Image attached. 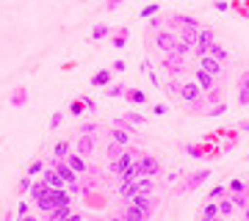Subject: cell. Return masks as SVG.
<instances>
[{"label": "cell", "mask_w": 249, "mask_h": 221, "mask_svg": "<svg viewBox=\"0 0 249 221\" xmlns=\"http://www.w3.org/2000/svg\"><path fill=\"white\" fill-rule=\"evenodd\" d=\"M247 191V183L244 180H230L227 183V194H244Z\"/></svg>", "instance_id": "cell-33"}, {"label": "cell", "mask_w": 249, "mask_h": 221, "mask_svg": "<svg viewBox=\"0 0 249 221\" xmlns=\"http://www.w3.org/2000/svg\"><path fill=\"white\" fill-rule=\"evenodd\" d=\"M160 69H166L169 72V78H183L186 75V58H180V55H175V53H166V55H160Z\"/></svg>", "instance_id": "cell-4"}, {"label": "cell", "mask_w": 249, "mask_h": 221, "mask_svg": "<svg viewBox=\"0 0 249 221\" xmlns=\"http://www.w3.org/2000/svg\"><path fill=\"white\" fill-rule=\"evenodd\" d=\"M238 105L241 108H249V72H241L238 78Z\"/></svg>", "instance_id": "cell-15"}, {"label": "cell", "mask_w": 249, "mask_h": 221, "mask_svg": "<svg viewBox=\"0 0 249 221\" xmlns=\"http://www.w3.org/2000/svg\"><path fill=\"white\" fill-rule=\"evenodd\" d=\"M42 180H45V183H47L50 188H67V183L61 180V174H58V171H55L53 166H47L45 171H42Z\"/></svg>", "instance_id": "cell-19"}, {"label": "cell", "mask_w": 249, "mask_h": 221, "mask_svg": "<svg viewBox=\"0 0 249 221\" xmlns=\"http://www.w3.org/2000/svg\"><path fill=\"white\" fill-rule=\"evenodd\" d=\"M139 191L152 196V191H155V180H152V177H139Z\"/></svg>", "instance_id": "cell-32"}, {"label": "cell", "mask_w": 249, "mask_h": 221, "mask_svg": "<svg viewBox=\"0 0 249 221\" xmlns=\"http://www.w3.org/2000/svg\"><path fill=\"white\" fill-rule=\"evenodd\" d=\"M31 186H34V180H31V177H19V183H17V194H28V191H31Z\"/></svg>", "instance_id": "cell-39"}, {"label": "cell", "mask_w": 249, "mask_h": 221, "mask_svg": "<svg viewBox=\"0 0 249 221\" xmlns=\"http://www.w3.org/2000/svg\"><path fill=\"white\" fill-rule=\"evenodd\" d=\"M175 42H178V31L163 28V31H158V34H152V47H155L160 55L172 53V50H175Z\"/></svg>", "instance_id": "cell-3"}, {"label": "cell", "mask_w": 249, "mask_h": 221, "mask_svg": "<svg viewBox=\"0 0 249 221\" xmlns=\"http://www.w3.org/2000/svg\"><path fill=\"white\" fill-rule=\"evenodd\" d=\"M127 42H130V31H127V28H119V31H114V36H111V44H114L116 50H119V47H127Z\"/></svg>", "instance_id": "cell-23"}, {"label": "cell", "mask_w": 249, "mask_h": 221, "mask_svg": "<svg viewBox=\"0 0 249 221\" xmlns=\"http://www.w3.org/2000/svg\"><path fill=\"white\" fill-rule=\"evenodd\" d=\"M244 221H249V204L244 207Z\"/></svg>", "instance_id": "cell-58"}, {"label": "cell", "mask_w": 249, "mask_h": 221, "mask_svg": "<svg viewBox=\"0 0 249 221\" xmlns=\"http://www.w3.org/2000/svg\"><path fill=\"white\" fill-rule=\"evenodd\" d=\"M124 100H127L130 105H147V94H144L142 88H127Z\"/></svg>", "instance_id": "cell-24"}, {"label": "cell", "mask_w": 249, "mask_h": 221, "mask_svg": "<svg viewBox=\"0 0 249 221\" xmlns=\"http://www.w3.org/2000/svg\"><path fill=\"white\" fill-rule=\"evenodd\" d=\"M183 150H186V155H191V158H196V160H208V158H216V155H211V150H208V147H205V144H186V147H183Z\"/></svg>", "instance_id": "cell-17"}, {"label": "cell", "mask_w": 249, "mask_h": 221, "mask_svg": "<svg viewBox=\"0 0 249 221\" xmlns=\"http://www.w3.org/2000/svg\"><path fill=\"white\" fill-rule=\"evenodd\" d=\"M194 80L199 83V88H202V91H211V88H219V80H216L213 75H211V72L199 69V67L194 69Z\"/></svg>", "instance_id": "cell-13"}, {"label": "cell", "mask_w": 249, "mask_h": 221, "mask_svg": "<svg viewBox=\"0 0 249 221\" xmlns=\"http://www.w3.org/2000/svg\"><path fill=\"white\" fill-rule=\"evenodd\" d=\"M127 88H130L127 83H111V86L106 88V94L111 100H116V97H124V94H127Z\"/></svg>", "instance_id": "cell-26"}, {"label": "cell", "mask_w": 249, "mask_h": 221, "mask_svg": "<svg viewBox=\"0 0 249 221\" xmlns=\"http://www.w3.org/2000/svg\"><path fill=\"white\" fill-rule=\"evenodd\" d=\"M94 150H97V136H78V141H75V152L78 155L89 158V155H94Z\"/></svg>", "instance_id": "cell-8"}, {"label": "cell", "mask_w": 249, "mask_h": 221, "mask_svg": "<svg viewBox=\"0 0 249 221\" xmlns=\"http://www.w3.org/2000/svg\"><path fill=\"white\" fill-rule=\"evenodd\" d=\"M216 42V31L213 28L202 25V31L196 34V47H194V55L196 58H202V55H208V50H211V44Z\"/></svg>", "instance_id": "cell-6"}, {"label": "cell", "mask_w": 249, "mask_h": 221, "mask_svg": "<svg viewBox=\"0 0 249 221\" xmlns=\"http://www.w3.org/2000/svg\"><path fill=\"white\" fill-rule=\"evenodd\" d=\"M108 141L119 144V147H133V133L119 130V127H111V133H108Z\"/></svg>", "instance_id": "cell-14"}, {"label": "cell", "mask_w": 249, "mask_h": 221, "mask_svg": "<svg viewBox=\"0 0 249 221\" xmlns=\"http://www.w3.org/2000/svg\"><path fill=\"white\" fill-rule=\"evenodd\" d=\"M216 216H219V204H216V202H205L199 221H205V219H216Z\"/></svg>", "instance_id": "cell-29"}, {"label": "cell", "mask_w": 249, "mask_h": 221, "mask_svg": "<svg viewBox=\"0 0 249 221\" xmlns=\"http://www.w3.org/2000/svg\"><path fill=\"white\" fill-rule=\"evenodd\" d=\"M70 114L72 116H83V114H86V105H83V100H72V102H70Z\"/></svg>", "instance_id": "cell-36"}, {"label": "cell", "mask_w": 249, "mask_h": 221, "mask_svg": "<svg viewBox=\"0 0 249 221\" xmlns=\"http://www.w3.org/2000/svg\"><path fill=\"white\" fill-rule=\"evenodd\" d=\"M211 174H213L211 169H196L194 174H188L186 180L180 183L178 191H183V194H191V191H196V188L202 186V183H208V180H211Z\"/></svg>", "instance_id": "cell-5"}, {"label": "cell", "mask_w": 249, "mask_h": 221, "mask_svg": "<svg viewBox=\"0 0 249 221\" xmlns=\"http://www.w3.org/2000/svg\"><path fill=\"white\" fill-rule=\"evenodd\" d=\"M61 122H64V111H55V114L50 116V130H58Z\"/></svg>", "instance_id": "cell-45"}, {"label": "cell", "mask_w": 249, "mask_h": 221, "mask_svg": "<svg viewBox=\"0 0 249 221\" xmlns=\"http://www.w3.org/2000/svg\"><path fill=\"white\" fill-rule=\"evenodd\" d=\"M166 94H169V97H178L180 94V80L178 78H169V83H166Z\"/></svg>", "instance_id": "cell-42"}, {"label": "cell", "mask_w": 249, "mask_h": 221, "mask_svg": "<svg viewBox=\"0 0 249 221\" xmlns=\"http://www.w3.org/2000/svg\"><path fill=\"white\" fill-rule=\"evenodd\" d=\"M222 196H227V186H216V188H211V194L205 196L208 202H216V199H222Z\"/></svg>", "instance_id": "cell-35"}, {"label": "cell", "mask_w": 249, "mask_h": 221, "mask_svg": "<svg viewBox=\"0 0 249 221\" xmlns=\"http://www.w3.org/2000/svg\"><path fill=\"white\" fill-rule=\"evenodd\" d=\"M28 213H31V210H28V202L22 199V202L17 204V219H22V216H28Z\"/></svg>", "instance_id": "cell-50"}, {"label": "cell", "mask_w": 249, "mask_h": 221, "mask_svg": "<svg viewBox=\"0 0 249 221\" xmlns=\"http://www.w3.org/2000/svg\"><path fill=\"white\" fill-rule=\"evenodd\" d=\"M108 221H127V219H124V216H122V213H116V216H114V219H108Z\"/></svg>", "instance_id": "cell-57"}, {"label": "cell", "mask_w": 249, "mask_h": 221, "mask_svg": "<svg viewBox=\"0 0 249 221\" xmlns=\"http://www.w3.org/2000/svg\"><path fill=\"white\" fill-rule=\"evenodd\" d=\"M3 221H17V213H9V210H6V216H3Z\"/></svg>", "instance_id": "cell-55"}, {"label": "cell", "mask_w": 249, "mask_h": 221, "mask_svg": "<svg viewBox=\"0 0 249 221\" xmlns=\"http://www.w3.org/2000/svg\"><path fill=\"white\" fill-rule=\"evenodd\" d=\"M114 127H119V130H127V133H133V130H136V127L127 122L124 116H116V119H114Z\"/></svg>", "instance_id": "cell-44"}, {"label": "cell", "mask_w": 249, "mask_h": 221, "mask_svg": "<svg viewBox=\"0 0 249 221\" xmlns=\"http://www.w3.org/2000/svg\"><path fill=\"white\" fill-rule=\"evenodd\" d=\"M199 69L211 72V75H213V78L219 80V78L224 75V72H227V67H224L222 61H216L213 55H202V58H199Z\"/></svg>", "instance_id": "cell-7"}, {"label": "cell", "mask_w": 249, "mask_h": 221, "mask_svg": "<svg viewBox=\"0 0 249 221\" xmlns=\"http://www.w3.org/2000/svg\"><path fill=\"white\" fill-rule=\"evenodd\" d=\"M124 150H127V147H119V144H114V141H111V144L106 147V152H108V158H111V160H114V158H119V155H122Z\"/></svg>", "instance_id": "cell-40"}, {"label": "cell", "mask_w": 249, "mask_h": 221, "mask_svg": "<svg viewBox=\"0 0 249 221\" xmlns=\"http://www.w3.org/2000/svg\"><path fill=\"white\" fill-rule=\"evenodd\" d=\"M144 152L142 150H136V147H127V150L119 155V158H114L111 163H108V177H119L124 171V169H130L136 163V160L142 158Z\"/></svg>", "instance_id": "cell-1"}, {"label": "cell", "mask_w": 249, "mask_h": 221, "mask_svg": "<svg viewBox=\"0 0 249 221\" xmlns=\"http://www.w3.org/2000/svg\"><path fill=\"white\" fill-rule=\"evenodd\" d=\"M64 160L70 163V169L75 171V174H80V177H86V174H89V169H91V166L86 163V158H83V155H78V152L72 155V152H70V155H67Z\"/></svg>", "instance_id": "cell-11"}, {"label": "cell", "mask_w": 249, "mask_h": 221, "mask_svg": "<svg viewBox=\"0 0 249 221\" xmlns=\"http://www.w3.org/2000/svg\"><path fill=\"white\" fill-rule=\"evenodd\" d=\"M150 34H158V31H163V28H166V19H160V17H152L150 19Z\"/></svg>", "instance_id": "cell-41"}, {"label": "cell", "mask_w": 249, "mask_h": 221, "mask_svg": "<svg viewBox=\"0 0 249 221\" xmlns=\"http://www.w3.org/2000/svg\"><path fill=\"white\" fill-rule=\"evenodd\" d=\"M9 102H11L14 108H25V105H28V88H25V86H17L14 91H11Z\"/></svg>", "instance_id": "cell-21"}, {"label": "cell", "mask_w": 249, "mask_h": 221, "mask_svg": "<svg viewBox=\"0 0 249 221\" xmlns=\"http://www.w3.org/2000/svg\"><path fill=\"white\" fill-rule=\"evenodd\" d=\"M247 191H249V180H247Z\"/></svg>", "instance_id": "cell-61"}, {"label": "cell", "mask_w": 249, "mask_h": 221, "mask_svg": "<svg viewBox=\"0 0 249 221\" xmlns=\"http://www.w3.org/2000/svg\"><path fill=\"white\" fill-rule=\"evenodd\" d=\"M45 169H47V163H45V160H34V163L28 166V177H39L42 171H45Z\"/></svg>", "instance_id": "cell-34"}, {"label": "cell", "mask_w": 249, "mask_h": 221, "mask_svg": "<svg viewBox=\"0 0 249 221\" xmlns=\"http://www.w3.org/2000/svg\"><path fill=\"white\" fill-rule=\"evenodd\" d=\"M142 166H144V177H155L160 174V160L155 158V155H150V152H144L142 155Z\"/></svg>", "instance_id": "cell-12"}, {"label": "cell", "mask_w": 249, "mask_h": 221, "mask_svg": "<svg viewBox=\"0 0 249 221\" xmlns=\"http://www.w3.org/2000/svg\"><path fill=\"white\" fill-rule=\"evenodd\" d=\"M86 221H108V219H86Z\"/></svg>", "instance_id": "cell-60"}, {"label": "cell", "mask_w": 249, "mask_h": 221, "mask_svg": "<svg viewBox=\"0 0 249 221\" xmlns=\"http://www.w3.org/2000/svg\"><path fill=\"white\" fill-rule=\"evenodd\" d=\"M114 69H116V72H124V69H127V64H124V61H122V58H119V61H116V64H114Z\"/></svg>", "instance_id": "cell-53"}, {"label": "cell", "mask_w": 249, "mask_h": 221, "mask_svg": "<svg viewBox=\"0 0 249 221\" xmlns=\"http://www.w3.org/2000/svg\"><path fill=\"white\" fill-rule=\"evenodd\" d=\"M108 34H111V28H108V25H94V31H91V39H94V42H100V39H106Z\"/></svg>", "instance_id": "cell-38"}, {"label": "cell", "mask_w": 249, "mask_h": 221, "mask_svg": "<svg viewBox=\"0 0 249 221\" xmlns=\"http://www.w3.org/2000/svg\"><path fill=\"white\" fill-rule=\"evenodd\" d=\"M70 152H72V144L70 141H58L53 147V158H67Z\"/></svg>", "instance_id": "cell-31"}, {"label": "cell", "mask_w": 249, "mask_h": 221, "mask_svg": "<svg viewBox=\"0 0 249 221\" xmlns=\"http://www.w3.org/2000/svg\"><path fill=\"white\" fill-rule=\"evenodd\" d=\"M58 191H61V188H50V191H47V194L36 202V210H39V213L55 210V207H58Z\"/></svg>", "instance_id": "cell-9"}, {"label": "cell", "mask_w": 249, "mask_h": 221, "mask_svg": "<svg viewBox=\"0 0 249 221\" xmlns=\"http://www.w3.org/2000/svg\"><path fill=\"white\" fill-rule=\"evenodd\" d=\"M124 119L133 124V127H144V124H147V116H144V114H136V111H127V114H124Z\"/></svg>", "instance_id": "cell-30"}, {"label": "cell", "mask_w": 249, "mask_h": 221, "mask_svg": "<svg viewBox=\"0 0 249 221\" xmlns=\"http://www.w3.org/2000/svg\"><path fill=\"white\" fill-rule=\"evenodd\" d=\"M114 83V72L111 69H100L97 75H91V88H108Z\"/></svg>", "instance_id": "cell-16"}, {"label": "cell", "mask_w": 249, "mask_h": 221, "mask_svg": "<svg viewBox=\"0 0 249 221\" xmlns=\"http://www.w3.org/2000/svg\"><path fill=\"white\" fill-rule=\"evenodd\" d=\"M224 114H227V102H219V105H213V108L205 111V116H224Z\"/></svg>", "instance_id": "cell-43"}, {"label": "cell", "mask_w": 249, "mask_h": 221, "mask_svg": "<svg viewBox=\"0 0 249 221\" xmlns=\"http://www.w3.org/2000/svg\"><path fill=\"white\" fill-rule=\"evenodd\" d=\"M216 204H219V216H224V219H230L232 213H235V204H232V199L227 196V199H216Z\"/></svg>", "instance_id": "cell-25"}, {"label": "cell", "mask_w": 249, "mask_h": 221, "mask_svg": "<svg viewBox=\"0 0 249 221\" xmlns=\"http://www.w3.org/2000/svg\"><path fill=\"white\" fill-rule=\"evenodd\" d=\"M17 221H42L39 216H34V213H28V216H22V219H17Z\"/></svg>", "instance_id": "cell-54"}, {"label": "cell", "mask_w": 249, "mask_h": 221, "mask_svg": "<svg viewBox=\"0 0 249 221\" xmlns=\"http://www.w3.org/2000/svg\"><path fill=\"white\" fill-rule=\"evenodd\" d=\"M61 221H86V216H83L80 210H72L70 216H67V219H61Z\"/></svg>", "instance_id": "cell-48"}, {"label": "cell", "mask_w": 249, "mask_h": 221, "mask_svg": "<svg viewBox=\"0 0 249 221\" xmlns=\"http://www.w3.org/2000/svg\"><path fill=\"white\" fill-rule=\"evenodd\" d=\"M202 88H199V83H196V80H183V83H180V94H178V100L180 102H183V105H196V102H199V100H202Z\"/></svg>", "instance_id": "cell-2"}, {"label": "cell", "mask_w": 249, "mask_h": 221, "mask_svg": "<svg viewBox=\"0 0 249 221\" xmlns=\"http://www.w3.org/2000/svg\"><path fill=\"white\" fill-rule=\"evenodd\" d=\"M100 133V124L97 122H83L78 124V136H97Z\"/></svg>", "instance_id": "cell-27"}, {"label": "cell", "mask_w": 249, "mask_h": 221, "mask_svg": "<svg viewBox=\"0 0 249 221\" xmlns=\"http://www.w3.org/2000/svg\"><path fill=\"white\" fill-rule=\"evenodd\" d=\"M235 9H238L241 14H244V17L249 19V0H241V3H235Z\"/></svg>", "instance_id": "cell-49"}, {"label": "cell", "mask_w": 249, "mask_h": 221, "mask_svg": "<svg viewBox=\"0 0 249 221\" xmlns=\"http://www.w3.org/2000/svg\"><path fill=\"white\" fill-rule=\"evenodd\" d=\"M152 114H155V116L160 119V116H166V114H169V105H163V102H158V105L152 108Z\"/></svg>", "instance_id": "cell-47"}, {"label": "cell", "mask_w": 249, "mask_h": 221, "mask_svg": "<svg viewBox=\"0 0 249 221\" xmlns=\"http://www.w3.org/2000/svg\"><path fill=\"white\" fill-rule=\"evenodd\" d=\"M158 11H160L158 3H150V6H144V9H142V19H152V17H158Z\"/></svg>", "instance_id": "cell-37"}, {"label": "cell", "mask_w": 249, "mask_h": 221, "mask_svg": "<svg viewBox=\"0 0 249 221\" xmlns=\"http://www.w3.org/2000/svg\"><path fill=\"white\" fill-rule=\"evenodd\" d=\"M208 55H213L216 61H222L224 67L230 64V53H227V47H224L222 42H213V44H211V50H208Z\"/></svg>", "instance_id": "cell-20"}, {"label": "cell", "mask_w": 249, "mask_h": 221, "mask_svg": "<svg viewBox=\"0 0 249 221\" xmlns=\"http://www.w3.org/2000/svg\"><path fill=\"white\" fill-rule=\"evenodd\" d=\"M238 130H244V133H249V119H247V122H241V124H238Z\"/></svg>", "instance_id": "cell-56"}, {"label": "cell", "mask_w": 249, "mask_h": 221, "mask_svg": "<svg viewBox=\"0 0 249 221\" xmlns=\"http://www.w3.org/2000/svg\"><path fill=\"white\" fill-rule=\"evenodd\" d=\"M130 204H136L139 210L147 213V219H152V213H155V199H152L150 194H142V191H139V194L130 199Z\"/></svg>", "instance_id": "cell-10"}, {"label": "cell", "mask_w": 249, "mask_h": 221, "mask_svg": "<svg viewBox=\"0 0 249 221\" xmlns=\"http://www.w3.org/2000/svg\"><path fill=\"white\" fill-rule=\"evenodd\" d=\"M232 199V204H235V210H244L249 204V191H244V194H227Z\"/></svg>", "instance_id": "cell-28"}, {"label": "cell", "mask_w": 249, "mask_h": 221, "mask_svg": "<svg viewBox=\"0 0 249 221\" xmlns=\"http://www.w3.org/2000/svg\"><path fill=\"white\" fill-rule=\"evenodd\" d=\"M83 105H86V111H91V114H94V111H97V102H94V97H89V94H83Z\"/></svg>", "instance_id": "cell-46"}, {"label": "cell", "mask_w": 249, "mask_h": 221, "mask_svg": "<svg viewBox=\"0 0 249 221\" xmlns=\"http://www.w3.org/2000/svg\"><path fill=\"white\" fill-rule=\"evenodd\" d=\"M122 3H124V0H108V3L103 6V9H106V11H116L119 6H122Z\"/></svg>", "instance_id": "cell-51"}, {"label": "cell", "mask_w": 249, "mask_h": 221, "mask_svg": "<svg viewBox=\"0 0 249 221\" xmlns=\"http://www.w3.org/2000/svg\"><path fill=\"white\" fill-rule=\"evenodd\" d=\"M205 221H227L224 216H216V219H205Z\"/></svg>", "instance_id": "cell-59"}, {"label": "cell", "mask_w": 249, "mask_h": 221, "mask_svg": "<svg viewBox=\"0 0 249 221\" xmlns=\"http://www.w3.org/2000/svg\"><path fill=\"white\" fill-rule=\"evenodd\" d=\"M47 191H50V186H47L45 180H39V183H34V186H31V191H28V199L36 204L39 199H42V196L47 194Z\"/></svg>", "instance_id": "cell-22"}, {"label": "cell", "mask_w": 249, "mask_h": 221, "mask_svg": "<svg viewBox=\"0 0 249 221\" xmlns=\"http://www.w3.org/2000/svg\"><path fill=\"white\" fill-rule=\"evenodd\" d=\"M213 9L216 11H227L230 9V3H227V0H213Z\"/></svg>", "instance_id": "cell-52"}, {"label": "cell", "mask_w": 249, "mask_h": 221, "mask_svg": "<svg viewBox=\"0 0 249 221\" xmlns=\"http://www.w3.org/2000/svg\"><path fill=\"white\" fill-rule=\"evenodd\" d=\"M122 216L127 221H150V219H147V213L139 210V207H136V204H130V202H122Z\"/></svg>", "instance_id": "cell-18"}]
</instances>
